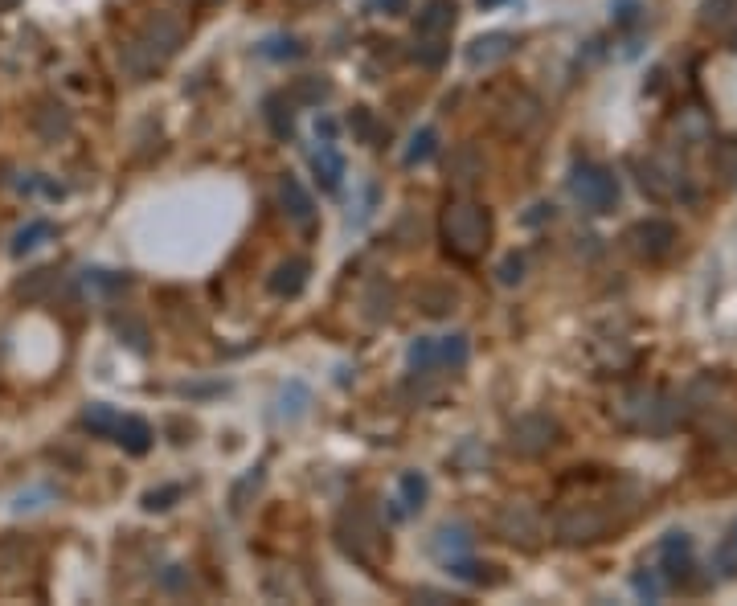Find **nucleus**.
I'll use <instances>...</instances> for the list:
<instances>
[{
    "label": "nucleus",
    "instance_id": "obj_1",
    "mask_svg": "<svg viewBox=\"0 0 737 606\" xmlns=\"http://www.w3.org/2000/svg\"><path fill=\"white\" fill-rule=\"evenodd\" d=\"M181 46H185V21H181L177 13H152V17L140 25V33L123 46L119 62H123L127 78L144 82V78H152L172 54H177Z\"/></svg>",
    "mask_w": 737,
    "mask_h": 606
},
{
    "label": "nucleus",
    "instance_id": "obj_2",
    "mask_svg": "<svg viewBox=\"0 0 737 606\" xmlns=\"http://www.w3.org/2000/svg\"><path fill=\"white\" fill-rule=\"evenodd\" d=\"M439 234H443V246L451 258L459 263H480L492 246V213L480 205V201H447L443 218H439Z\"/></svg>",
    "mask_w": 737,
    "mask_h": 606
},
{
    "label": "nucleus",
    "instance_id": "obj_3",
    "mask_svg": "<svg viewBox=\"0 0 737 606\" xmlns=\"http://www.w3.org/2000/svg\"><path fill=\"white\" fill-rule=\"evenodd\" d=\"M611 414H615L619 426L647 430V435H664V430H672L684 418V410L672 398H664L660 389H627Z\"/></svg>",
    "mask_w": 737,
    "mask_h": 606
},
{
    "label": "nucleus",
    "instance_id": "obj_4",
    "mask_svg": "<svg viewBox=\"0 0 737 606\" xmlns=\"http://www.w3.org/2000/svg\"><path fill=\"white\" fill-rule=\"evenodd\" d=\"M336 541L340 549L349 553L353 561H361V566H381V557L389 553V541L377 525V516H369L365 508H344L340 521H336Z\"/></svg>",
    "mask_w": 737,
    "mask_h": 606
},
{
    "label": "nucleus",
    "instance_id": "obj_5",
    "mask_svg": "<svg viewBox=\"0 0 737 606\" xmlns=\"http://www.w3.org/2000/svg\"><path fill=\"white\" fill-rule=\"evenodd\" d=\"M619 525H623L619 516L602 504H566L557 512L553 533L561 545H594V541H606Z\"/></svg>",
    "mask_w": 737,
    "mask_h": 606
},
{
    "label": "nucleus",
    "instance_id": "obj_6",
    "mask_svg": "<svg viewBox=\"0 0 737 606\" xmlns=\"http://www.w3.org/2000/svg\"><path fill=\"white\" fill-rule=\"evenodd\" d=\"M570 193L590 213H611L619 205V177L611 168H602V164H574Z\"/></svg>",
    "mask_w": 737,
    "mask_h": 606
},
{
    "label": "nucleus",
    "instance_id": "obj_7",
    "mask_svg": "<svg viewBox=\"0 0 737 606\" xmlns=\"http://www.w3.org/2000/svg\"><path fill=\"white\" fill-rule=\"evenodd\" d=\"M561 443V422L553 414H520L508 426V447L525 459H537Z\"/></svg>",
    "mask_w": 737,
    "mask_h": 606
},
{
    "label": "nucleus",
    "instance_id": "obj_8",
    "mask_svg": "<svg viewBox=\"0 0 737 606\" xmlns=\"http://www.w3.org/2000/svg\"><path fill=\"white\" fill-rule=\"evenodd\" d=\"M676 242H680V234H676V226L664 222V218H643V222H635V226L627 230V246H631L639 258H647V263H664V258L676 250Z\"/></svg>",
    "mask_w": 737,
    "mask_h": 606
},
{
    "label": "nucleus",
    "instance_id": "obj_9",
    "mask_svg": "<svg viewBox=\"0 0 737 606\" xmlns=\"http://www.w3.org/2000/svg\"><path fill=\"white\" fill-rule=\"evenodd\" d=\"M496 537H504L508 545H520V549H537L545 537L541 516L529 504H504L496 512Z\"/></svg>",
    "mask_w": 737,
    "mask_h": 606
},
{
    "label": "nucleus",
    "instance_id": "obj_10",
    "mask_svg": "<svg viewBox=\"0 0 737 606\" xmlns=\"http://www.w3.org/2000/svg\"><path fill=\"white\" fill-rule=\"evenodd\" d=\"M492 119L504 127L508 136H525L529 127H537V119H541V103H537V95H529V91H508V95L492 107Z\"/></svg>",
    "mask_w": 737,
    "mask_h": 606
},
{
    "label": "nucleus",
    "instance_id": "obj_11",
    "mask_svg": "<svg viewBox=\"0 0 737 606\" xmlns=\"http://www.w3.org/2000/svg\"><path fill=\"white\" fill-rule=\"evenodd\" d=\"M660 570L672 586H688L692 578V537L688 533H668L660 541Z\"/></svg>",
    "mask_w": 737,
    "mask_h": 606
},
{
    "label": "nucleus",
    "instance_id": "obj_12",
    "mask_svg": "<svg viewBox=\"0 0 737 606\" xmlns=\"http://www.w3.org/2000/svg\"><path fill=\"white\" fill-rule=\"evenodd\" d=\"M512 54H516V37L512 33H484V37L471 41L463 58H467L471 70H492V66L508 62Z\"/></svg>",
    "mask_w": 737,
    "mask_h": 606
},
{
    "label": "nucleus",
    "instance_id": "obj_13",
    "mask_svg": "<svg viewBox=\"0 0 737 606\" xmlns=\"http://www.w3.org/2000/svg\"><path fill=\"white\" fill-rule=\"evenodd\" d=\"M279 205H283V213H287V222L291 226H299V230H312V222H316V201H312V193L303 189V181L299 177H287L279 181Z\"/></svg>",
    "mask_w": 737,
    "mask_h": 606
},
{
    "label": "nucleus",
    "instance_id": "obj_14",
    "mask_svg": "<svg viewBox=\"0 0 737 606\" xmlns=\"http://www.w3.org/2000/svg\"><path fill=\"white\" fill-rule=\"evenodd\" d=\"M33 132L46 144H58V140H66L74 132V119H70V111L58 99H41L37 111H33Z\"/></svg>",
    "mask_w": 737,
    "mask_h": 606
},
{
    "label": "nucleus",
    "instance_id": "obj_15",
    "mask_svg": "<svg viewBox=\"0 0 737 606\" xmlns=\"http://www.w3.org/2000/svg\"><path fill=\"white\" fill-rule=\"evenodd\" d=\"M308 271H312L308 258H287V263H279V267H275V275L267 279L271 295H279V299H295L303 287H308Z\"/></svg>",
    "mask_w": 737,
    "mask_h": 606
},
{
    "label": "nucleus",
    "instance_id": "obj_16",
    "mask_svg": "<svg viewBox=\"0 0 737 606\" xmlns=\"http://www.w3.org/2000/svg\"><path fill=\"white\" fill-rule=\"evenodd\" d=\"M29 561H33V549L29 541L21 537H0V586H9L17 578L29 574Z\"/></svg>",
    "mask_w": 737,
    "mask_h": 606
},
{
    "label": "nucleus",
    "instance_id": "obj_17",
    "mask_svg": "<svg viewBox=\"0 0 737 606\" xmlns=\"http://www.w3.org/2000/svg\"><path fill=\"white\" fill-rule=\"evenodd\" d=\"M111 439H115L127 455H148V447H152V426H148L144 418H136V414H119V422H115V430H111Z\"/></svg>",
    "mask_w": 737,
    "mask_h": 606
},
{
    "label": "nucleus",
    "instance_id": "obj_18",
    "mask_svg": "<svg viewBox=\"0 0 737 606\" xmlns=\"http://www.w3.org/2000/svg\"><path fill=\"white\" fill-rule=\"evenodd\" d=\"M455 0H426L418 13V37H447L455 29Z\"/></svg>",
    "mask_w": 737,
    "mask_h": 606
},
{
    "label": "nucleus",
    "instance_id": "obj_19",
    "mask_svg": "<svg viewBox=\"0 0 737 606\" xmlns=\"http://www.w3.org/2000/svg\"><path fill=\"white\" fill-rule=\"evenodd\" d=\"M58 287H62V271L41 267V271H29V275L13 287V295H17V299H25V303H41V299H50Z\"/></svg>",
    "mask_w": 737,
    "mask_h": 606
},
{
    "label": "nucleus",
    "instance_id": "obj_20",
    "mask_svg": "<svg viewBox=\"0 0 737 606\" xmlns=\"http://www.w3.org/2000/svg\"><path fill=\"white\" fill-rule=\"evenodd\" d=\"M312 172H316V181H320L324 193H336L340 181H344V156H340L332 144H320V148L312 152Z\"/></svg>",
    "mask_w": 737,
    "mask_h": 606
},
{
    "label": "nucleus",
    "instance_id": "obj_21",
    "mask_svg": "<svg viewBox=\"0 0 737 606\" xmlns=\"http://www.w3.org/2000/svg\"><path fill=\"white\" fill-rule=\"evenodd\" d=\"M467 357H471V344H467L463 332H455V336H435V365H439V369H463Z\"/></svg>",
    "mask_w": 737,
    "mask_h": 606
},
{
    "label": "nucleus",
    "instance_id": "obj_22",
    "mask_svg": "<svg viewBox=\"0 0 737 606\" xmlns=\"http://www.w3.org/2000/svg\"><path fill=\"white\" fill-rule=\"evenodd\" d=\"M713 570H717V578H737V521L729 525V533L721 537V545H717V553H713Z\"/></svg>",
    "mask_w": 737,
    "mask_h": 606
},
{
    "label": "nucleus",
    "instance_id": "obj_23",
    "mask_svg": "<svg viewBox=\"0 0 737 606\" xmlns=\"http://www.w3.org/2000/svg\"><path fill=\"white\" fill-rule=\"evenodd\" d=\"M263 115H267L271 132H275L279 140H287V136L295 132V115H291V103H287L283 95H271V99H267V111H263Z\"/></svg>",
    "mask_w": 737,
    "mask_h": 606
},
{
    "label": "nucleus",
    "instance_id": "obj_24",
    "mask_svg": "<svg viewBox=\"0 0 737 606\" xmlns=\"http://www.w3.org/2000/svg\"><path fill=\"white\" fill-rule=\"evenodd\" d=\"M398 492H402V508H406V512H414V508H422V504H426L430 484H426V475H422V471H406L402 480H398Z\"/></svg>",
    "mask_w": 737,
    "mask_h": 606
},
{
    "label": "nucleus",
    "instance_id": "obj_25",
    "mask_svg": "<svg viewBox=\"0 0 737 606\" xmlns=\"http://www.w3.org/2000/svg\"><path fill=\"white\" fill-rule=\"evenodd\" d=\"M115 422H119V414L107 406V402H91L82 410V426L91 430V435H107L111 439V430H115Z\"/></svg>",
    "mask_w": 737,
    "mask_h": 606
},
{
    "label": "nucleus",
    "instance_id": "obj_26",
    "mask_svg": "<svg viewBox=\"0 0 737 606\" xmlns=\"http://www.w3.org/2000/svg\"><path fill=\"white\" fill-rule=\"evenodd\" d=\"M435 152H439V132H435V127H422V132H414V136H410L406 164H410V168H414V164H426Z\"/></svg>",
    "mask_w": 737,
    "mask_h": 606
},
{
    "label": "nucleus",
    "instance_id": "obj_27",
    "mask_svg": "<svg viewBox=\"0 0 737 606\" xmlns=\"http://www.w3.org/2000/svg\"><path fill=\"white\" fill-rule=\"evenodd\" d=\"M418 303H422L426 316H447V312H455L459 295H455L451 287H426V291L418 295Z\"/></svg>",
    "mask_w": 737,
    "mask_h": 606
},
{
    "label": "nucleus",
    "instance_id": "obj_28",
    "mask_svg": "<svg viewBox=\"0 0 737 606\" xmlns=\"http://www.w3.org/2000/svg\"><path fill=\"white\" fill-rule=\"evenodd\" d=\"M46 238H54V226H50V222H41V218H37V222H29V226H25V230H21L17 238H13V254L21 258V254H29V250H37V246H41V242H46Z\"/></svg>",
    "mask_w": 737,
    "mask_h": 606
},
{
    "label": "nucleus",
    "instance_id": "obj_29",
    "mask_svg": "<svg viewBox=\"0 0 737 606\" xmlns=\"http://www.w3.org/2000/svg\"><path fill=\"white\" fill-rule=\"evenodd\" d=\"M115 332L127 340V349L148 353V328H144V320H136V316H115Z\"/></svg>",
    "mask_w": 737,
    "mask_h": 606
},
{
    "label": "nucleus",
    "instance_id": "obj_30",
    "mask_svg": "<svg viewBox=\"0 0 737 606\" xmlns=\"http://www.w3.org/2000/svg\"><path fill=\"white\" fill-rule=\"evenodd\" d=\"M414 58L422 62V66H443V58H447V37H418V46H414Z\"/></svg>",
    "mask_w": 737,
    "mask_h": 606
},
{
    "label": "nucleus",
    "instance_id": "obj_31",
    "mask_svg": "<svg viewBox=\"0 0 737 606\" xmlns=\"http://www.w3.org/2000/svg\"><path fill=\"white\" fill-rule=\"evenodd\" d=\"M258 54L263 58H275V62H283V58H299L303 54V46H299V37H267L263 46H258Z\"/></svg>",
    "mask_w": 737,
    "mask_h": 606
},
{
    "label": "nucleus",
    "instance_id": "obj_32",
    "mask_svg": "<svg viewBox=\"0 0 737 606\" xmlns=\"http://www.w3.org/2000/svg\"><path fill=\"white\" fill-rule=\"evenodd\" d=\"M447 570H451L455 578H467V582H488V586L504 582L500 574H488L492 566H475V561H459V557H451V561H447Z\"/></svg>",
    "mask_w": 737,
    "mask_h": 606
},
{
    "label": "nucleus",
    "instance_id": "obj_33",
    "mask_svg": "<svg viewBox=\"0 0 737 606\" xmlns=\"http://www.w3.org/2000/svg\"><path fill=\"white\" fill-rule=\"evenodd\" d=\"M737 13V0H701V25H725Z\"/></svg>",
    "mask_w": 737,
    "mask_h": 606
},
{
    "label": "nucleus",
    "instance_id": "obj_34",
    "mask_svg": "<svg viewBox=\"0 0 737 606\" xmlns=\"http://www.w3.org/2000/svg\"><path fill=\"white\" fill-rule=\"evenodd\" d=\"M467 545H471V537H467V529H463V525H455V529H439V541H435V549H439L443 557H447V553L455 557V553H463Z\"/></svg>",
    "mask_w": 737,
    "mask_h": 606
},
{
    "label": "nucleus",
    "instance_id": "obj_35",
    "mask_svg": "<svg viewBox=\"0 0 737 606\" xmlns=\"http://www.w3.org/2000/svg\"><path fill=\"white\" fill-rule=\"evenodd\" d=\"M172 500H181V488H177V484L144 492V508H148V512H164V508H172Z\"/></svg>",
    "mask_w": 737,
    "mask_h": 606
},
{
    "label": "nucleus",
    "instance_id": "obj_36",
    "mask_svg": "<svg viewBox=\"0 0 737 606\" xmlns=\"http://www.w3.org/2000/svg\"><path fill=\"white\" fill-rule=\"evenodd\" d=\"M258 484H263V467H254V471L246 475V480L234 488V496H230V508H234V512H242V508H246V496H250V492H258Z\"/></svg>",
    "mask_w": 737,
    "mask_h": 606
},
{
    "label": "nucleus",
    "instance_id": "obj_37",
    "mask_svg": "<svg viewBox=\"0 0 737 606\" xmlns=\"http://www.w3.org/2000/svg\"><path fill=\"white\" fill-rule=\"evenodd\" d=\"M86 287H95V291H123V287H127V275H115V271H86Z\"/></svg>",
    "mask_w": 737,
    "mask_h": 606
},
{
    "label": "nucleus",
    "instance_id": "obj_38",
    "mask_svg": "<svg viewBox=\"0 0 737 606\" xmlns=\"http://www.w3.org/2000/svg\"><path fill=\"white\" fill-rule=\"evenodd\" d=\"M631 586H635V594H639V598H647V602H656V598H660V578H656L652 570H647V574L639 570V574L631 578Z\"/></svg>",
    "mask_w": 737,
    "mask_h": 606
},
{
    "label": "nucleus",
    "instance_id": "obj_39",
    "mask_svg": "<svg viewBox=\"0 0 737 606\" xmlns=\"http://www.w3.org/2000/svg\"><path fill=\"white\" fill-rule=\"evenodd\" d=\"M520 271H525V263H520V254H508L504 263H500V283H504V287L520 283Z\"/></svg>",
    "mask_w": 737,
    "mask_h": 606
},
{
    "label": "nucleus",
    "instance_id": "obj_40",
    "mask_svg": "<svg viewBox=\"0 0 737 606\" xmlns=\"http://www.w3.org/2000/svg\"><path fill=\"white\" fill-rule=\"evenodd\" d=\"M353 127H357V132H361V136H365L369 144L377 140V132H373V115H369L365 107H357V111H353Z\"/></svg>",
    "mask_w": 737,
    "mask_h": 606
},
{
    "label": "nucleus",
    "instance_id": "obj_41",
    "mask_svg": "<svg viewBox=\"0 0 737 606\" xmlns=\"http://www.w3.org/2000/svg\"><path fill=\"white\" fill-rule=\"evenodd\" d=\"M406 5H410V0H369V9H373V13L381 9V13H389V17H402V13H406Z\"/></svg>",
    "mask_w": 737,
    "mask_h": 606
},
{
    "label": "nucleus",
    "instance_id": "obj_42",
    "mask_svg": "<svg viewBox=\"0 0 737 606\" xmlns=\"http://www.w3.org/2000/svg\"><path fill=\"white\" fill-rule=\"evenodd\" d=\"M299 95H303V99H324V95H328V82H303Z\"/></svg>",
    "mask_w": 737,
    "mask_h": 606
},
{
    "label": "nucleus",
    "instance_id": "obj_43",
    "mask_svg": "<svg viewBox=\"0 0 737 606\" xmlns=\"http://www.w3.org/2000/svg\"><path fill=\"white\" fill-rule=\"evenodd\" d=\"M316 136L332 140V136H336V123H332V119H320V123H316Z\"/></svg>",
    "mask_w": 737,
    "mask_h": 606
},
{
    "label": "nucleus",
    "instance_id": "obj_44",
    "mask_svg": "<svg viewBox=\"0 0 737 606\" xmlns=\"http://www.w3.org/2000/svg\"><path fill=\"white\" fill-rule=\"evenodd\" d=\"M9 9H17V0H0V13H9Z\"/></svg>",
    "mask_w": 737,
    "mask_h": 606
},
{
    "label": "nucleus",
    "instance_id": "obj_45",
    "mask_svg": "<svg viewBox=\"0 0 737 606\" xmlns=\"http://www.w3.org/2000/svg\"><path fill=\"white\" fill-rule=\"evenodd\" d=\"M480 5H484V9H492V5H500V0H480Z\"/></svg>",
    "mask_w": 737,
    "mask_h": 606
},
{
    "label": "nucleus",
    "instance_id": "obj_46",
    "mask_svg": "<svg viewBox=\"0 0 737 606\" xmlns=\"http://www.w3.org/2000/svg\"><path fill=\"white\" fill-rule=\"evenodd\" d=\"M299 5H308V0H299Z\"/></svg>",
    "mask_w": 737,
    "mask_h": 606
}]
</instances>
